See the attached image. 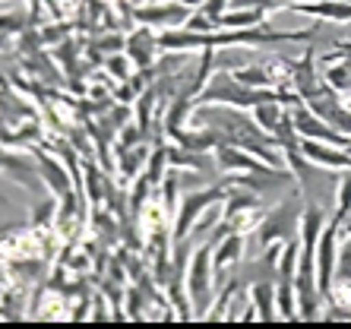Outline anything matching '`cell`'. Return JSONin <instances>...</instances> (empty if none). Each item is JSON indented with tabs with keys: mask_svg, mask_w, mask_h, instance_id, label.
Instances as JSON below:
<instances>
[{
	"mask_svg": "<svg viewBox=\"0 0 351 329\" xmlns=\"http://www.w3.org/2000/svg\"><path fill=\"white\" fill-rule=\"evenodd\" d=\"M278 99V89H250L228 70L213 73V80L206 82V89L199 92L196 105H234V108H256L263 101Z\"/></svg>",
	"mask_w": 351,
	"mask_h": 329,
	"instance_id": "6da1fadb",
	"label": "cell"
},
{
	"mask_svg": "<svg viewBox=\"0 0 351 329\" xmlns=\"http://www.w3.org/2000/svg\"><path fill=\"white\" fill-rule=\"evenodd\" d=\"M213 244L203 241V244L196 247L193 254H190V266H187V291H190V304L196 307V317L203 320L206 317V307L213 301Z\"/></svg>",
	"mask_w": 351,
	"mask_h": 329,
	"instance_id": "7a4b0ae2",
	"label": "cell"
},
{
	"mask_svg": "<svg viewBox=\"0 0 351 329\" xmlns=\"http://www.w3.org/2000/svg\"><path fill=\"white\" fill-rule=\"evenodd\" d=\"M301 215H304L301 212V190H298V193H291L288 199H282L260 222V228H256L260 244L266 247V244H272V241H294L298 231H301Z\"/></svg>",
	"mask_w": 351,
	"mask_h": 329,
	"instance_id": "3957f363",
	"label": "cell"
},
{
	"mask_svg": "<svg viewBox=\"0 0 351 329\" xmlns=\"http://www.w3.org/2000/svg\"><path fill=\"white\" fill-rule=\"evenodd\" d=\"M225 193H228V187L225 184H209V187H196L190 190L187 197L178 203V219H174V244L184 238H190V231L196 228V222L203 219V212L209 209V206H215L219 199H225Z\"/></svg>",
	"mask_w": 351,
	"mask_h": 329,
	"instance_id": "277c9868",
	"label": "cell"
},
{
	"mask_svg": "<svg viewBox=\"0 0 351 329\" xmlns=\"http://www.w3.org/2000/svg\"><path fill=\"white\" fill-rule=\"evenodd\" d=\"M190 16H193V7H190L187 0H149L146 7L133 10V19H136V23L152 25L158 32L178 29V25H184Z\"/></svg>",
	"mask_w": 351,
	"mask_h": 329,
	"instance_id": "5b68a950",
	"label": "cell"
},
{
	"mask_svg": "<svg viewBox=\"0 0 351 329\" xmlns=\"http://www.w3.org/2000/svg\"><path fill=\"white\" fill-rule=\"evenodd\" d=\"M339 219L332 215V222L323 228V238L317 244V285L323 291V297L332 295L335 285V266H339Z\"/></svg>",
	"mask_w": 351,
	"mask_h": 329,
	"instance_id": "8992f818",
	"label": "cell"
},
{
	"mask_svg": "<svg viewBox=\"0 0 351 329\" xmlns=\"http://www.w3.org/2000/svg\"><path fill=\"white\" fill-rule=\"evenodd\" d=\"M158 35L152 25H143L139 23L136 29H133L130 35H127V48H123V54L133 60V66L136 70H146V66L156 64V54H158Z\"/></svg>",
	"mask_w": 351,
	"mask_h": 329,
	"instance_id": "52a82bcc",
	"label": "cell"
},
{
	"mask_svg": "<svg viewBox=\"0 0 351 329\" xmlns=\"http://www.w3.org/2000/svg\"><path fill=\"white\" fill-rule=\"evenodd\" d=\"M291 89L298 92L304 101H311V99H317L319 92L332 89V86H329V82H323V80H319V73H317V51H304V58L294 64Z\"/></svg>",
	"mask_w": 351,
	"mask_h": 329,
	"instance_id": "ba28073f",
	"label": "cell"
},
{
	"mask_svg": "<svg viewBox=\"0 0 351 329\" xmlns=\"http://www.w3.org/2000/svg\"><path fill=\"white\" fill-rule=\"evenodd\" d=\"M301 152L319 168H332V171H345L351 168V149L332 146L323 140H301Z\"/></svg>",
	"mask_w": 351,
	"mask_h": 329,
	"instance_id": "9c48e42d",
	"label": "cell"
},
{
	"mask_svg": "<svg viewBox=\"0 0 351 329\" xmlns=\"http://www.w3.org/2000/svg\"><path fill=\"white\" fill-rule=\"evenodd\" d=\"M35 158H38V168H41V178H45V184H48V190L54 193V197H64V193H70V174L73 171H66V164H60L58 158L51 156L48 149H41V143L35 146Z\"/></svg>",
	"mask_w": 351,
	"mask_h": 329,
	"instance_id": "30bf717a",
	"label": "cell"
},
{
	"mask_svg": "<svg viewBox=\"0 0 351 329\" xmlns=\"http://www.w3.org/2000/svg\"><path fill=\"white\" fill-rule=\"evenodd\" d=\"M3 171H7V178H16V184H23L25 190L41 193V168H38V158H35V162H29L25 156H13V152H7V156H3Z\"/></svg>",
	"mask_w": 351,
	"mask_h": 329,
	"instance_id": "8fae6325",
	"label": "cell"
},
{
	"mask_svg": "<svg viewBox=\"0 0 351 329\" xmlns=\"http://www.w3.org/2000/svg\"><path fill=\"white\" fill-rule=\"evenodd\" d=\"M108 171L101 164L95 162H86L82 164V187H86V197H89L92 206H105V197H108Z\"/></svg>",
	"mask_w": 351,
	"mask_h": 329,
	"instance_id": "7c38bea8",
	"label": "cell"
},
{
	"mask_svg": "<svg viewBox=\"0 0 351 329\" xmlns=\"http://www.w3.org/2000/svg\"><path fill=\"white\" fill-rule=\"evenodd\" d=\"M117 171H121V178H139V168H146L149 164V156H152V146L146 143H139V146H130V149H117Z\"/></svg>",
	"mask_w": 351,
	"mask_h": 329,
	"instance_id": "4fadbf2b",
	"label": "cell"
},
{
	"mask_svg": "<svg viewBox=\"0 0 351 329\" xmlns=\"http://www.w3.org/2000/svg\"><path fill=\"white\" fill-rule=\"evenodd\" d=\"M250 301H254L256 307V320L263 323H272L278 320V310H276V288H272V282H256V285H250Z\"/></svg>",
	"mask_w": 351,
	"mask_h": 329,
	"instance_id": "5bb4252c",
	"label": "cell"
},
{
	"mask_svg": "<svg viewBox=\"0 0 351 329\" xmlns=\"http://www.w3.org/2000/svg\"><path fill=\"white\" fill-rule=\"evenodd\" d=\"M241 250H244V234L234 231L228 238H221L219 244H213V260H215V269H225V266H234L241 260Z\"/></svg>",
	"mask_w": 351,
	"mask_h": 329,
	"instance_id": "9a60e30c",
	"label": "cell"
},
{
	"mask_svg": "<svg viewBox=\"0 0 351 329\" xmlns=\"http://www.w3.org/2000/svg\"><path fill=\"white\" fill-rule=\"evenodd\" d=\"M276 304H278V317H282V320H301L294 279H278V285H276Z\"/></svg>",
	"mask_w": 351,
	"mask_h": 329,
	"instance_id": "2e32d148",
	"label": "cell"
},
{
	"mask_svg": "<svg viewBox=\"0 0 351 329\" xmlns=\"http://www.w3.org/2000/svg\"><path fill=\"white\" fill-rule=\"evenodd\" d=\"M266 19V10H250V7H231L225 10V16L219 19L221 29H250Z\"/></svg>",
	"mask_w": 351,
	"mask_h": 329,
	"instance_id": "e0dca14e",
	"label": "cell"
},
{
	"mask_svg": "<svg viewBox=\"0 0 351 329\" xmlns=\"http://www.w3.org/2000/svg\"><path fill=\"white\" fill-rule=\"evenodd\" d=\"M35 108H29L23 99H16L13 95V86L7 82V89H3V121H7V127L13 121H35Z\"/></svg>",
	"mask_w": 351,
	"mask_h": 329,
	"instance_id": "ac0fdd59",
	"label": "cell"
},
{
	"mask_svg": "<svg viewBox=\"0 0 351 329\" xmlns=\"http://www.w3.org/2000/svg\"><path fill=\"white\" fill-rule=\"evenodd\" d=\"M45 140V133H41V123H38V117L35 121H29L25 127H19V133H13V130H7L3 133V146H38V143Z\"/></svg>",
	"mask_w": 351,
	"mask_h": 329,
	"instance_id": "d6986e66",
	"label": "cell"
},
{
	"mask_svg": "<svg viewBox=\"0 0 351 329\" xmlns=\"http://www.w3.org/2000/svg\"><path fill=\"white\" fill-rule=\"evenodd\" d=\"M254 117H256V123H260L263 130H269L272 136H276L278 123H282V117H285V111H282V101L272 99V101H263V105H256L254 108Z\"/></svg>",
	"mask_w": 351,
	"mask_h": 329,
	"instance_id": "ffe728a7",
	"label": "cell"
},
{
	"mask_svg": "<svg viewBox=\"0 0 351 329\" xmlns=\"http://www.w3.org/2000/svg\"><path fill=\"white\" fill-rule=\"evenodd\" d=\"M234 76L244 82V86H250V89H276L269 66H237Z\"/></svg>",
	"mask_w": 351,
	"mask_h": 329,
	"instance_id": "44dd1931",
	"label": "cell"
},
{
	"mask_svg": "<svg viewBox=\"0 0 351 329\" xmlns=\"http://www.w3.org/2000/svg\"><path fill=\"white\" fill-rule=\"evenodd\" d=\"M301 244H298V238L294 241H285V247H282V256H278V279H294L298 276V266H301Z\"/></svg>",
	"mask_w": 351,
	"mask_h": 329,
	"instance_id": "7402d4cb",
	"label": "cell"
},
{
	"mask_svg": "<svg viewBox=\"0 0 351 329\" xmlns=\"http://www.w3.org/2000/svg\"><path fill=\"white\" fill-rule=\"evenodd\" d=\"M152 187L156 184L146 178V171L139 174V178H133V190H130V215H136V219H143V209H146V199L149 193H152Z\"/></svg>",
	"mask_w": 351,
	"mask_h": 329,
	"instance_id": "603a6c76",
	"label": "cell"
},
{
	"mask_svg": "<svg viewBox=\"0 0 351 329\" xmlns=\"http://www.w3.org/2000/svg\"><path fill=\"white\" fill-rule=\"evenodd\" d=\"M323 80H326L335 92H351V66H348V60L329 64V66H326V76H323Z\"/></svg>",
	"mask_w": 351,
	"mask_h": 329,
	"instance_id": "cb8c5ba5",
	"label": "cell"
},
{
	"mask_svg": "<svg viewBox=\"0 0 351 329\" xmlns=\"http://www.w3.org/2000/svg\"><path fill=\"white\" fill-rule=\"evenodd\" d=\"M178 190H180V168H168V174H165L162 181V203H165V212H171V209H178Z\"/></svg>",
	"mask_w": 351,
	"mask_h": 329,
	"instance_id": "d4e9b609",
	"label": "cell"
},
{
	"mask_svg": "<svg viewBox=\"0 0 351 329\" xmlns=\"http://www.w3.org/2000/svg\"><path fill=\"white\" fill-rule=\"evenodd\" d=\"M58 212H60V206H58V199H38L35 203V209H32V228H45V225H51V222H58Z\"/></svg>",
	"mask_w": 351,
	"mask_h": 329,
	"instance_id": "484cf974",
	"label": "cell"
},
{
	"mask_svg": "<svg viewBox=\"0 0 351 329\" xmlns=\"http://www.w3.org/2000/svg\"><path fill=\"white\" fill-rule=\"evenodd\" d=\"M146 304H152V297H149L143 288L139 285L127 288V307H130V310H127V320H146V310H143Z\"/></svg>",
	"mask_w": 351,
	"mask_h": 329,
	"instance_id": "4316f807",
	"label": "cell"
},
{
	"mask_svg": "<svg viewBox=\"0 0 351 329\" xmlns=\"http://www.w3.org/2000/svg\"><path fill=\"white\" fill-rule=\"evenodd\" d=\"M335 215H351V168H345V174L335 184Z\"/></svg>",
	"mask_w": 351,
	"mask_h": 329,
	"instance_id": "83f0119b",
	"label": "cell"
},
{
	"mask_svg": "<svg viewBox=\"0 0 351 329\" xmlns=\"http://www.w3.org/2000/svg\"><path fill=\"white\" fill-rule=\"evenodd\" d=\"M130 66H133V60L127 58V54H111V58L105 60V66H101V70H105L111 80L127 82V80H130Z\"/></svg>",
	"mask_w": 351,
	"mask_h": 329,
	"instance_id": "f1b7e54d",
	"label": "cell"
},
{
	"mask_svg": "<svg viewBox=\"0 0 351 329\" xmlns=\"http://www.w3.org/2000/svg\"><path fill=\"white\" fill-rule=\"evenodd\" d=\"M70 35H73V25L64 23V19H60V23H54V25H45V29H41V41H45V48H54V45H60V41L70 38Z\"/></svg>",
	"mask_w": 351,
	"mask_h": 329,
	"instance_id": "f546056e",
	"label": "cell"
},
{
	"mask_svg": "<svg viewBox=\"0 0 351 329\" xmlns=\"http://www.w3.org/2000/svg\"><path fill=\"white\" fill-rule=\"evenodd\" d=\"M335 282H348L351 285V234L345 247L339 250V266H335Z\"/></svg>",
	"mask_w": 351,
	"mask_h": 329,
	"instance_id": "4dcf8cb0",
	"label": "cell"
},
{
	"mask_svg": "<svg viewBox=\"0 0 351 329\" xmlns=\"http://www.w3.org/2000/svg\"><path fill=\"white\" fill-rule=\"evenodd\" d=\"M184 29H193V32H215V29H221L215 19H209L203 13V10H193V16L184 23Z\"/></svg>",
	"mask_w": 351,
	"mask_h": 329,
	"instance_id": "1f68e13d",
	"label": "cell"
},
{
	"mask_svg": "<svg viewBox=\"0 0 351 329\" xmlns=\"http://www.w3.org/2000/svg\"><path fill=\"white\" fill-rule=\"evenodd\" d=\"M66 140H70V146L80 152V156H92V146H89V140H86V133H89V127L86 130H80V127H66Z\"/></svg>",
	"mask_w": 351,
	"mask_h": 329,
	"instance_id": "d6a6232c",
	"label": "cell"
},
{
	"mask_svg": "<svg viewBox=\"0 0 351 329\" xmlns=\"http://www.w3.org/2000/svg\"><path fill=\"white\" fill-rule=\"evenodd\" d=\"M228 7H231V0H203V3H199V10H203L209 19H215V23L225 16V10Z\"/></svg>",
	"mask_w": 351,
	"mask_h": 329,
	"instance_id": "836d02e7",
	"label": "cell"
},
{
	"mask_svg": "<svg viewBox=\"0 0 351 329\" xmlns=\"http://www.w3.org/2000/svg\"><path fill=\"white\" fill-rule=\"evenodd\" d=\"M351 54V45H342V54H326V60H332V58H348Z\"/></svg>",
	"mask_w": 351,
	"mask_h": 329,
	"instance_id": "e575fe53",
	"label": "cell"
},
{
	"mask_svg": "<svg viewBox=\"0 0 351 329\" xmlns=\"http://www.w3.org/2000/svg\"><path fill=\"white\" fill-rule=\"evenodd\" d=\"M187 3H203V0H187Z\"/></svg>",
	"mask_w": 351,
	"mask_h": 329,
	"instance_id": "d590c367",
	"label": "cell"
}]
</instances>
